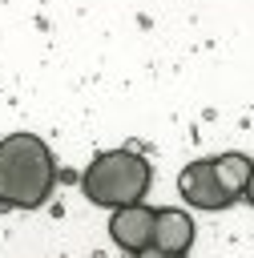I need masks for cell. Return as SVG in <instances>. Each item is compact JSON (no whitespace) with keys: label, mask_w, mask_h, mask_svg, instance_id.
Wrapping results in <instances>:
<instances>
[{"label":"cell","mask_w":254,"mask_h":258,"mask_svg":"<svg viewBox=\"0 0 254 258\" xmlns=\"http://www.w3.org/2000/svg\"><path fill=\"white\" fill-rule=\"evenodd\" d=\"M177 194H181L194 210H210V214L234 206V202L222 194L218 177H214V157H202V161L181 165V173H177Z\"/></svg>","instance_id":"3957f363"},{"label":"cell","mask_w":254,"mask_h":258,"mask_svg":"<svg viewBox=\"0 0 254 258\" xmlns=\"http://www.w3.org/2000/svg\"><path fill=\"white\" fill-rule=\"evenodd\" d=\"M133 258H169V254H161V250H157V246H145V250H137V254H133Z\"/></svg>","instance_id":"52a82bcc"},{"label":"cell","mask_w":254,"mask_h":258,"mask_svg":"<svg viewBox=\"0 0 254 258\" xmlns=\"http://www.w3.org/2000/svg\"><path fill=\"white\" fill-rule=\"evenodd\" d=\"M153 246L161 254H189V246H194V218L185 210H157L153 214Z\"/></svg>","instance_id":"5b68a950"},{"label":"cell","mask_w":254,"mask_h":258,"mask_svg":"<svg viewBox=\"0 0 254 258\" xmlns=\"http://www.w3.org/2000/svg\"><path fill=\"white\" fill-rule=\"evenodd\" d=\"M242 198L254 206V169H250V177H246V189H242Z\"/></svg>","instance_id":"ba28073f"},{"label":"cell","mask_w":254,"mask_h":258,"mask_svg":"<svg viewBox=\"0 0 254 258\" xmlns=\"http://www.w3.org/2000/svg\"><path fill=\"white\" fill-rule=\"evenodd\" d=\"M153 214H157V210H149L145 202H133V206L113 210V218H109V238L117 242V250H125V254L133 258L137 250L153 246Z\"/></svg>","instance_id":"277c9868"},{"label":"cell","mask_w":254,"mask_h":258,"mask_svg":"<svg viewBox=\"0 0 254 258\" xmlns=\"http://www.w3.org/2000/svg\"><path fill=\"white\" fill-rule=\"evenodd\" d=\"M250 169H254V161H250L246 153H234V149H230V153L214 157V177H218V185H222V194H226L230 202H238V198H242Z\"/></svg>","instance_id":"8992f818"},{"label":"cell","mask_w":254,"mask_h":258,"mask_svg":"<svg viewBox=\"0 0 254 258\" xmlns=\"http://www.w3.org/2000/svg\"><path fill=\"white\" fill-rule=\"evenodd\" d=\"M169 258H185V254H169Z\"/></svg>","instance_id":"9c48e42d"},{"label":"cell","mask_w":254,"mask_h":258,"mask_svg":"<svg viewBox=\"0 0 254 258\" xmlns=\"http://www.w3.org/2000/svg\"><path fill=\"white\" fill-rule=\"evenodd\" d=\"M149 181H153V169L137 149H105L81 173L85 198L105 210H121V206L141 202L149 194Z\"/></svg>","instance_id":"7a4b0ae2"},{"label":"cell","mask_w":254,"mask_h":258,"mask_svg":"<svg viewBox=\"0 0 254 258\" xmlns=\"http://www.w3.org/2000/svg\"><path fill=\"white\" fill-rule=\"evenodd\" d=\"M56 189V157L36 133L0 141V210H36Z\"/></svg>","instance_id":"6da1fadb"}]
</instances>
